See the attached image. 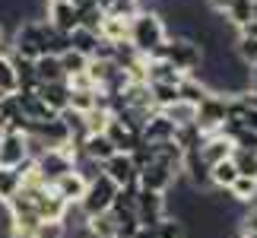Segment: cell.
<instances>
[{
    "label": "cell",
    "mask_w": 257,
    "mask_h": 238,
    "mask_svg": "<svg viewBox=\"0 0 257 238\" xmlns=\"http://www.w3.org/2000/svg\"><path fill=\"white\" fill-rule=\"evenodd\" d=\"M225 16H229V23H232L235 29L248 26L251 19H254V0H235V4L225 10Z\"/></svg>",
    "instance_id": "30"
},
{
    "label": "cell",
    "mask_w": 257,
    "mask_h": 238,
    "mask_svg": "<svg viewBox=\"0 0 257 238\" xmlns=\"http://www.w3.org/2000/svg\"><path fill=\"white\" fill-rule=\"evenodd\" d=\"M114 197H117V187L108 181L105 175H98L95 181L86 184V194L80 200V210L86 213V219H92V216H102L114 206Z\"/></svg>",
    "instance_id": "5"
},
{
    "label": "cell",
    "mask_w": 257,
    "mask_h": 238,
    "mask_svg": "<svg viewBox=\"0 0 257 238\" xmlns=\"http://www.w3.org/2000/svg\"><path fill=\"white\" fill-rule=\"evenodd\" d=\"M184 73H178L169 61H162V57H150L146 61V83H169V86H181Z\"/></svg>",
    "instance_id": "16"
},
{
    "label": "cell",
    "mask_w": 257,
    "mask_h": 238,
    "mask_svg": "<svg viewBox=\"0 0 257 238\" xmlns=\"http://www.w3.org/2000/svg\"><path fill=\"white\" fill-rule=\"evenodd\" d=\"M51 191L61 197L64 203H80L83 200V194H86V181L76 172H70V175H64V178H57V181L51 184Z\"/></svg>",
    "instance_id": "17"
},
{
    "label": "cell",
    "mask_w": 257,
    "mask_h": 238,
    "mask_svg": "<svg viewBox=\"0 0 257 238\" xmlns=\"http://www.w3.org/2000/svg\"><path fill=\"white\" fill-rule=\"evenodd\" d=\"M16 102H19V114H23L29 124H45V121H51V117H57L35 92H16Z\"/></svg>",
    "instance_id": "13"
},
{
    "label": "cell",
    "mask_w": 257,
    "mask_h": 238,
    "mask_svg": "<svg viewBox=\"0 0 257 238\" xmlns=\"http://www.w3.org/2000/svg\"><path fill=\"white\" fill-rule=\"evenodd\" d=\"M232 140H225V137H203V143L197 146V156H200V162L206 168H213L216 162H222V159H232Z\"/></svg>",
    "instance_id": "12"
},
{
    "label": "cell",
    "mask_w": 257,
    "mask_h": 238,
    "mask_svg": "<svg viewBox=\"0 0 257 238\" xmlns=\"http://www.w3.org/2000/svg\"><path fill=\"white\" fill-rule=\"evenodd\" d=\"M206 4H210L213 13H222V16H225V10H229V7L235 4V0H206Z\"/></svg>",
    "instance_id": "34"
},
{
    "label": "cell",
    "mask_w": 257,
    "mask_h": 238,
    "mask_svg": "<svg viewBox=\"0 0 257 238\" xmlns=\"http://www.w3.org/2000/svg\"><path fill=\"white\" fill-rule=\"evenodd\" d=\"M178 95L184 98V102H191V105H200L206 95H210V89H206L197 76H184L181 79V86H178Z\"/></svg>",
    "instance_id": "29"
},
{
    "label": "cell",
    "mask_w": 257,
    "mask_h": 238,
    "mask_svg": "<svg viewBox=\"0 0 257 238\" xmlns=\"http://www.w3.org/2000/svg\"><path fill=\"white\" fill-rule=\"evenodd\" d=\"M169 42V26L156 10H140L131 23H127V45L140 57H159L162 45Z\"/></svg>",
    "instance_id": "1"
},
{
    "label": "cell",
    "mask_w": 257,
    "mask_h": 238,
    "mask_svg": "<svg viewBox=\"0 0 257 238\" xmlns=\"http://www.w3.org/2000/svg\"><path fill=\"white\" fill-rule=\"evenodd\" d=\"M229 197L235 203H254L257 200V181L254 178H235L232 181V187H229Z\"/></svg>",
    "instance_id": "28"
},
{
    "label": "cell",
    "mask_w": 257,
    "mask_h": 238,
    "mask_svg": "<svg viewBox=\"0 0 257 238\" xmlns=\"http://www.w3.org/2000/svg\"><path fill=\"white\" fill-rule=\"evenodd\" d=\"M4 35H7V32H4V26H0V45H4Z\"/></svg>",
    "instance_id": "38"
},
{
    "label": "cell",
    "mask_w": 257,
    "mask_h": 238,
    "mask_svg": "<svg viewBox=\"0 0 257 238\" xmlns=\"http://www.w3.org/2000/svg\"><path fill=\"white\" fill-rule=\"evenodd\" d=\"M35 95L42 98L54 114L67 111V105H70V86H67V79H64V83H42L35 89Z\"/></svg>",
    "instance_id": "15"
},
{
    "label": "cell",
    "mask_w": 257,
    "mask_h": 238,
    "mask_svg": "<svg viewBox=\"0 0 257 238\" xmlns=\"http://www.w3.org/2000/svg\"><path fill=\"white\" fill-rule=\"evenodd\" d=\"M102 175L117 187V191H124V187H134V184H137L134 156H131V153H114L111 159H105V162H102Z\"/></svg>",
    "instance_id": "8"
},
{
    "label": "cell",
    "mask_w": 257,
    "mask_h": 238,
    "mask_svg": "<svg viewBox=\"0 0 257 238\" xmlns=\"http://www.w3.org/2000/svg\"><path fill=\"white\" fill-rule=\"evenodd\" d=\"M48 26L54 29V32H61V35H70L76 26H80V19H76V10L73 4H48V19H45Z\"/></svg>",
    "instance_id": "14"
},
{
    "label": "cell",
    "mask_w": 257,
    "mask_h": 238,
    "mask_svg": "<svg viewBox=\"0 0 257 238\" xmlns=\"http://www.w3.org/2000/svg\"><path fill=\"white\" fill-rule=\"evenodd\" d=\"M238 35H241V38H257V19H251L248 26H241Z\"/></svg>",
    "instance_id": "35"
},
{
    "label": "cell",
    "mask_w": 257,
    "mask_h": 238,
    "mask_svg": "<svg viewBox=\"0 0 257 238\" xmlns=\"http://www.w3.org/2000/svg\"><path fill=\"white\" fill-rule=\"evenodd\" d=\"M134 213H137V222L143 225H156L159 219L169 216V203H165V194H156V191H143L137 187L134 194Z\"/></svg>",
    "instance_id": "7"
},
{
    "label": "cell",
    "mask_w": 257,
    "mask_h": 238,
    "mask_svg": "<svg viewBox=\"0 0 257 238\" xmlns=\"http://www.w3.org/2000/svg\"><path fill=\"white\" fill-rule=\"evenodd\" d=\"M23 187V172L19 168H0V203H10Z\"/></svg>",
    "instance_id": "23"
},
{
    "label": "cell",
    "mask_w": 257,
    "mask_h": 238,
    "mask_svg": "<svg viewBox=\"0 0 257 238\" xmlns=\"http://www.w3.org/2000/svg\"><path fill=\"white\" fill-rule=\"evenodd\" d=\"M16 70H13V64H10V57L0 54V95H16Z\"/></svg>",
    "instance_id": "33"
},
{
    "label": "cell",
    "mask_w": 257,
    "mask_h": 238,
    "mask_svg": "<svg viewBox=\"0 0 257 238\" xmlns=\"http://www.w3.org/2000/svg\"><path fill=\"white\" fill-rule=\"evenodd\" d=\"M45 4H70V0H45Z\"/></svg>",
    "instance_id": "37"
},
{
    "label": "cell",
    "mask_w": 257,
    "mask_h": 238,
    "mask_svg": "<svg viewBox=\"0 0 257 238\" xmlns=\"http://www.w3.org/2000/svg\"><path fill=\"white\" fill-rule=\"evenodd\" d=\"M143 10V0H111V7L105 10V16H114V19H124V23H131V19Z\"/></svg>",
    "instance_id": "31"
},
{
    "label": "cell",
    "mask_w": 257,
    "mask_h": 238,
    "mask_svg": "<svg viewBox=\"0 0 257 238\" xmlns=\"http://www.w3.org/2000/svg\"><path fill=\"white\" fill-rule=\"evenodd\" d=\"M76 153L86 156V159H95V162L102 165L105 159H111V156H114V146L108 143V137H105V134H89L86 140L76 146Z\"/></svg>",
    "instance_id": "18"
},
{
    "label": "cell",
    "mask_w": 257,
    "mask_h": 238,
    "mask_svg": "<svg viewBox=\"0 0 257 238\" xmlns=\"http://www.w3.org/2000/svg\"><path fill=\"white\" fill-rule=\"evenodd\" d=\"M159 114L165 117V121H172L175 127H191V124L197 121V105L184 102V98H178V102L159 108Z\"/></svg>",
    "instance_id": "20"
},
{
    "label": "cell",
    "mask_w": 257,
    "mask_h": 238,
    "mask_svg": "<svg viewBox=\"0 0 257 238\" xmlns=\"http://www.w3.org/2000/svg\"><path fill=\"white\" fill-rule=\"evenodd\" d=\"M73 162H76V146H57V150H42L35 159H32V165H35V172L38 178L51 187L57 178H64V175H70L73 172Z\"/></svg>",
    "instance_id": "3"
},
{
    "label": "cell",
    "mask_w": 257,
    "mask_h": 238,
    "mask_svg": "<svg viewBox=\"0 0 257 238\" xmlns=\"http://www.w3.org/2000/svg\"><path fill=\"white\" fill-rule=\"evenodd\" d=\"M35 79H38V86L42 83H64V70H61V61H57V54H42V57H35Z\"/></svg>",
    "instance_id": "21"
},
{
    "label": "cell",
    "mask_w": 257,
    "mask_h": 238,
    "mask_svg": "<svg viewBox=\"0 0 257 238\" xmlns=\"http://www.w3.org/2000/svg\"><path fill=\"white\" fill-rule=\"evenodd\" d=\"M105 137H108V143L114 146V153H134L137 146H140V131L131 124H124L121 117H108V124H105Z\"/></svg>",
    "instance_id": "10"
},
{
    "label": "cell",
    "mask_w": 257,
    "mask_h": 238,
    "mask_svg": "<svg viewBox=\"0 0 257 238\" xmlns=\"http://www.w3.org/2000/svg\"><path fill=\"white\" fill-rule=\"evenodd\" d=\"M95 45H98V35L89 32V29H83V26H76L73 32L67 35V48H73V51H80V54H86V57H92Z\"/></svg>",
    "instance_id": "24"
},
{
    "label": "cell",
    "mask_w": 257,
    "mask_h": 238,
    "mask_svg": "<svg viewBox=\"0 0 257 238\" xmlns=\"http://www.w3.org/2000/svg\"><path fill=\"white\" fill-rule=\"evenodd\" d=\"M175 131H178V127H175L172 121H165V117L156 111V114L146 117L143 127H140V143H146V146L169 143V140H175Z\"/></svg>",
    "instance_id": "11"
},
{
    "label": "cell",
    "mask_w": 257,
    "mask_h": 238,
    "mask_svg": "<svg viewBox=\"0 0 257 238\" xmlns=\"http://www.w3.org/2000/svg\"><path fill=\"white\" fill-rule=\"evenodd\" d=\"M98 38H105V42H111V45L127 42V23L124 19H114V16H105L102 26H98Z\"/></svg>",
    "instance_id": "27"
},
{
    "label": "cell",
    "mask_w": 257,
    "mask_h": 238,
    "mask_svg": "<svg viewBox=\"0 0 257 238\" xmlns=\"http://www.w3.org/2000/svg\"><path fill=\"white\" fill-rule=\"evenodd\" d=\"M244 95H257V67L248 70V92H244Z\"/></svg>",
    "instance_id": "36"
},
{
    "label": "cell",
    "mask_w": 257,
    "mask_h": 238,
    "mask_svg": "<svg viewBox=\"0 0 257 238\" xmlns=\"http://www.w3.org/2000/svg\"><path fill=\"white\" fill-rule=\"evenodd\" d=\"M159 57H162V61H169L175 70L184 73V76H194L197 70H200V64H203L200 45H194L187 35H169V42L162 45Z\"/></svg>",
    "instance_id": "2"
},
{
    "label": "cell",
    "mask_w": 257,
    "mask_h": 238,
    "mask_svg": "<svg viewBox=\"0 0 257 238\" xmlns=\"http://www.w3.org/2000/svg\"><path fill=\"white\" fill-rule=\"evenodd\" d=\"M57 61H61V70H64V76H67V79L86 73V67H89V57H86V54H80V51H73V48H64V51L57 54Z\"/></svg>",
    "instance_id": "25"
},
{
    "label": "cell",
    "mask_w": 257,
    "mask_h": 238,
    "mask_svg": "<svg viewBox=\"0 0 257 238\" xmlns=\"http://www.w3.org/2000/svg\"><path fill=\"white\" fill-rule=\"evenodd\" d=\"M70 111L89 114L92 108H98V89H70Z\"/></svg>",
    "instance_id": "26"
},
{
    "label": "cell",
    "mask_w": 257,
    "mask_h": 238,
    "mask_svg": "<svg viewBox=\"0 0 257 238\" xmlns=\"http://www.w3.org/2000/svg\"><path fill=\"white\" fill-rule=\"evenodd\" d=\"M225 102H229L225 95L210 92L200 105H197V121H194V127L203 137H216V134L222 131V124H225Z\"/></svg>",
    "instance_id": "6"
},
{
    "label": "cell",
    "mask_w": 257,
    "mask_h": 238,
    "mask_svg": "<svg viewBox=\"0 0 257 238\" xmlns=\"http://www.w3.org/2000/svg\"><path fill=\"white\" fill-rule=\"evenodd\" d=\"M178 178H181V172H178L175 165L159 162V159H150V162L140 165V172H137V187L156 191V194H169Z\"/></svg>",
    "instance_id": "4"
},
{
    "label": "cell",
    "mask_w": 257,
    "mask_h": 238,
    "mask_svg": "<svg viewBox=\"0 0 257 238\" xmlns=\"http://www.w3.org/2000/svg\"><path fill=\"white\" fill-rule=\"evenodd\" d=\"M235 178H238V168H235L232 159H222L210 168V187H216V191H229Z\"/></svg>",
    "instance_id": "22"
},
{
    "label": "cell",
    "mask_w": 257,
    "mask_h": 238,
    "mask_svg": "<svg viewBox=\"0 0 257 238\" xmlns=\"http://www.w3.org/2000/svg\"><path fill=\"white\" fill-rule=\"evenodd\" d=\"M134 238H184V222L178 216H165L156 225H143Z\"/></svg>",
    "instance_id": "19"
},
{
    "label": "cell",
    "mask_w": 257,
    "mask_h": 238,
    "mask_svg": "<svg viewBox=\"0 0 257 238\" xmlns=\"http://www.w3.org/2000/svg\"><path fill=\"white\" fill-rule=\"evenodd\" d=\"M232 162H235V168H238L241 178H254V181H257V153L232 150Z\"/></svg>",
    "instance_id": "32"
},
{
    "label": "cell",
    "mask_w": 257,
    "mask_h": 238,
    "mask_svg": "<svg viewBox=\"0 0 257 238\" xmlns=\"http://www.w3.org/2000/svg\"><path fill=\"white\" fill-rule=\"evenodd\" d=\"M29 159V137L23 131H4L0 137V168H19Z\"/></svg>",
    "instance_id": "9"
}]
</instances>
